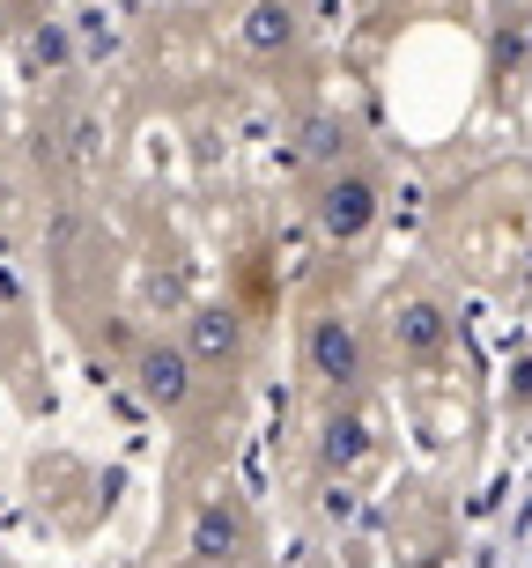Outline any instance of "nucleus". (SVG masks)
<instances>
[{
  "label": "nucleus",
  "mask_w": 532,
  "mask_h": 568,
  "mask_svg": "<svg viewBox=\"0 0 532 568\" xmlns=\"http://www.w3.org/2000/svg\"><path fill=\"white\" fill-rule=\"evenodd\" d=\"M378 222H384V185H378V170H362V163L325 170L319 192H311V230H319L325 244H362Z\"/></svg>",
  "instance_id": "f257e3e1"
},
{
  "label": "nucleus",
  "mask_w": 532,
  "mask_h": 568,
  "mask_svg": "<svg viewBox=\"0 0 532 568\" xmlns=\"http://www.w3.org/2000/svg\"><path fill=\"white\" fill-rule=\"evenodd\" d=\"M303 377L319 392H333V399H348L370 377V339H362V325L348 311H319L303 325Z\"/></svg>",
  "instance_id": "f03ea898"
},
{
  "label": "nucleus",
  "mask_w": 532,
  "mask_h": 568,
  "mask_svg": "<svg viewBox=\"0 0 532 568\" xmlns=\"http://www.w3.org/2000/svg\"><path fill=\"white\" fill-rule=\"evenodd\" d=\"M252 554V509L237 495H208L185 525V561L192 568H237Z\"/></svg>",
  "instance_id": "7ed1b4c3"
},
{
  "label": "nucleus",
  "mask_w": 532,
  "mask_h": 568,
  "mask_svg": "<svg viewBox=\"0 0 532 568\" xmlns=\"http://www.w3.org/2000/svg\"><path fill=\"white\" fill-rule=\"evenodd\" d=\"M133 392L155 414H185L192 392H200V362L178 347V339H141L133 347Z\"/></svg>",
  "instance_id": "20e7f679"
},
{
  "label": "nucleus",
  "mask_w": 532,
  "mask_h": 568,
  "mask_svg": "<svg viewBox=\"0 0 532 568\" xmlns=\"http://www.w3.org/2000/svg\"><path fill=\"white\" fill-rule=\"evenodd\" d=\"M178 347H185L200 369H230V362L244 355V317H237V303H192V311L178 317Z\"/></svg>",
  "instance_id": "39448f33"
},
{
  "label": "nucleus",
  "mask_w": 532,
  "mask_h": 568,
  "mask_svg": "<svg viewBox=\"0 0 532 568\" xmlns=\"http://www.w3.org/2000/svg\"><path fill=\"white\" fill-rule=\"evenodd\" d=\"M311 450H319V473H325V480H355L362 465L378 458V428H370V414H362V406H333V414L319 422V443H311Z\"/></svg>",
  "instance_id": "423d86ee"
},
{
  "label": "nucleus",
  "mask_w": 532,
  "mask_h": 568,
  "mask_svg": "<svg viewBox=\"0 0 532 568\" xmlns=\"http://www.w3.org/2000/svg\"><path fill=\"white\" fill-rule=\"evenodd\" d=\"M16 60L30 82H60V74H74V60H82V38H74V22L60 16H38L16 30Z\"/></svg>",
  "instance_id": "0eeeda50"
},
{
  "label": "nucleus",
  "mask_w": 532,
  "mask_h": 568,
  "mask_svg": "<svg viewBox=\"0 0 532 568\" xmlns=\"http://www.w3.org/2000/svg\"><path fill=\"white\" fill-rule=\"evenodd\" d=\"M392 347H400V362H436L451 347V311L436 303V295H406V303H392Z\"/></svg>",
  "instance_id": "6e6552de"
},
{
  "label": "nucleus",
  "mask_w": 532,
  "mask_h": 568,
  "mask_svg": "<svg viewBox=\"0 0 532 568\" xmlns=\"http://www.w3.org/2000/svg\"><path fill=\"white\" fill-rule=\"evenodd\" d=\"M297 38H303V8L297 0H244L237 44H244L252 60H281V52H297Z\"/></svg>",
  "instance_id": "1a4fd4ad"
},
{
  "label": "nucleus",
  "mask_w": 532,
  "mask_h": 568,
  "mask_svg": "<svg viewBox=\"0 0 532 568\" xmlns=\"http://www.w3.org/2000/svg\"><path fill=\"white\" fill-rule=\"evenodd\" d=\"M341 148H348V126H333V119H311V126H303V155H319V163H333Z\"/></svg>",
  "instance_id": "9d476101"
},
{
  "label": "nucleus",
  "mask_w": 532,
  "mask_h": 568,
  "mask_svg": "<svg viewBox=\"0 0 532 568\" xmlns=\"http://www.w3.org/2000/svg\"><path fill=\"white\" fill-rule=\"evenodd\" d=\"M74 38H82V52H111V16H97V8H82V16H74Z\"/></svg>",
  "instance_id": "9b49d317"
},
{
  "label": "nucleus",
  "mask_w": 532,
  "mask_h": 568,
  "mask_svg": "<svg viewBox=\"0 0 532 568\" xmlns=\"http://www.w3.org/2000/svg\"><path fill=\"white\" fill-rule=\"evenodd\" d=\"M67 141H74V163H97V119H89V111H74V119H67Z\"/></svg>",
  "instance_id": "f8f14e48"
},
{
  "label": "nucleus",
  "mask_w": 532,
  "mask_h": 568,
  "mask_svg": "<svg viewBox=\"0 0 532 568\" xmlns=\"http://www.w3.org/2000/svg\"><path fill=\"white\" fill-rule=\"evenodd\" d=\"M511 406H518V414H532V347L511 362Z\"/></svg>",
  "instance_id": "ddd939ff"
},
{
  "label": "nucleus",
  "mask_w": 532,
  "mask_h": 568,
  "mask_svg": "<svg viewBox=\"0 0 532 568\" xmlns=\"http://www.w3.org/2000/svg\"><path fill=\"white\" fill-rule=\"evenodd\" d=\"M0 119H8V97H0Z\"/></svg>",
  "instance_id": "4468645a"
},
{
  "label": "nucleus",
  "mask_w": 532,
  "mask_h": 568,
  "mask_svg": "<svg viewBox=\"0 0 532 568\" xmlns=\"http://www.w3.org/2000/svg\"><path fill=\"white\" fill-rule=\"evenodd\" d=\"M0 568H8V554H0Z\"/></svg>",
  "instance_id": "2eb2a0df"
}]
</instances>
